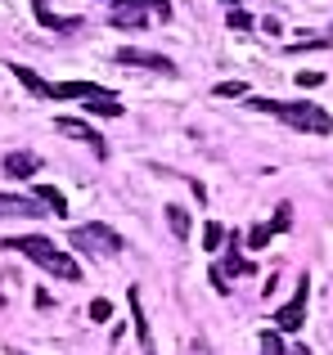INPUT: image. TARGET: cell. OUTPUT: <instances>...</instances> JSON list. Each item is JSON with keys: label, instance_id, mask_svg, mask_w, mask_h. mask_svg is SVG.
<instances>
[{"label": "cell", "instance_id": "obj_1", "mask_svg": "<svg viewBox=\"0 0 333 355\" xmlns=\"http://www.w3.org/2000/svg\"><path fill=\"white\" fill-rule=\"evenodd\" d=\"M0 248H9V252H23L27 261H36L41 270H50L54 279H63V284H77L81 279V266L68 257L63 248H54L50 239H41V234H23V239H5Z\"/></svg>", "mask_w": 333, "mask_h": 355}, {"label": "cell", "instance_id": "obj_2", "mask_svg": "<svg viewBox=\"0 0 333 355\" xmlns=\"http://www.w3.org/2000/svg\"><path fill=\"white\" fill-rule=\"evenodd\" d=\"M248 108H257V113H275V117L284 121V126L311 130V135H329V130H333V117H329L320 104H280V99L248 95Z\"/></svg>", "mask_w": 333, "mask_h": 355}, {"label": "cell", "instance_id": "obj_3", "mask_svg": "<svg viewBox=\"0 0 333 355\" xmlns=\"http://www.w3.org/2000/svg\"><path fill=\"white\" fill-rule=\"evenodd\" d=\"M68 243L77 252H86V257H117V252L126 248L122 234H117V230H108V225H99V220H90V225H72Z\"/></svg>", "mask_w": 333, "mask_h": 355}, {"label": "cell", "instance_id": "obj_4", "mask_svg": "<svg viewBox=\"0 0 333 355\" xmlns=\"http://www.w3.org/2000/svg\"><path fill=\"white\" fill-rule=\"evenodd\" d=\"M113 27H144L149 18H171V0H113Z\"/></svg>", "mask_w": 333, "mask_h": 355}, {"label": "cell", "instance_id": "obj_5", "mask_svg": "<svg viewBox=\"0 0 333 355\" xmlns=\"http://www.w3.org/2000/svg\"><path fill=\"white\" fill-rule=\"evenodd\" d=\"M307 297H311V279L302 275L298 279V297H293L289 306L275 311V329H280V333H298L302 324H307Z\"/></svg>", "mask_w": 333, "mask_h": 355}, {"label": "cell", "instance_id": "obj_6", "mask_svg": "<svg viewBox=\"0 0 333 355\" xmlns=\"http://www.w3.org/2000/svg\"><path fill=\"white\" fill-rule=\"evenodd\" d=\"M117 63H122V68H149V72H166V77L176 72V63L166 59V54H153V50H135V45H126V50H117Z\"/></svg>", "mask_w": 333, "mask_h": 355}, {"label": "cell", "instance_id": "obj_7", "mask_svg": "<svg viewBox=\"0 0 333 355\" xmlns=\"http://www.w3.org/2000/svg\"><path fill=\"white\" fill-rule=\"evenodd\" d=\"M54 126H59L63 135H72V139H81V144H90V148H95L99 157H108V144H104V135H99L95 126H86V121H81V117H59V121H54Z\"/></svg>", "mask_w": 333, "mask_h": 355}, {"label": "cell", "instance_id": "obj_8", "mask_svg": "<svg viewBox=\"0 0 333 355\" xmlns=\"http://www.w3.org/2000/svg\"><path fill=\"white\" fill-rule=\"evenodd\" d=\"M81 108H86V113H99V117H122V99L104 86H90V95L81 99Z\"/></svg>", "mask_w": 333, "mask_h": 355}, {"label": "cell", "instance_id": "obj_9", "mask_svg": "<svg viewBox=\"0 0 333 355\" xmlns=\"http://www.w3.org/2000/svg\"><path fill=\"white\" fill-rule=\"evenodd\" d=\"M41 171V157L32 153V148H14V153H5V175L9 180H27V175Z\"/></svg>", "mask_w": 333, "mask_h": 355}, {"label": "cell", "instance_id": "obj_10", "mask_svg": "<svg viewBox=\"0 0 333 355\" xmlns=\"http://www.w3.org/2000/svg\"><path fill=\"white\" fill-rule=\"evenodd\" d=\"M27 5H32L36 23L50 27V32H77V27H81V18H59V14H50V5H45V0H27Z\"/></svg>", "mask_w": 333, "mask_h": 355}, {"label": "cell", "instance_id": "obj_11", "mask_svg": "<svg viewBox=\"0 0 333 355\" xmlns=\"http://www.w3.org/2000/svg\"><path fill=\"white\" fill-rule=\"evenodd\" d=\"M45 202H36V198H14V193H0V216H45Z\"/></svg>", "mask_w": 333, "mask_h": 355}, {"label": "cell", "instance_id": "obj_12", "mask_svg": "<svg viewBox=\"0 0 333 355\" xmlns=\"http://www.w3.org/2000/svg\"><path fill=\"white\" fill-rule=\"evenodd\" d=\"M221 270V275H225V279H234V275H253V261H244V257H239V239L234 234H230V248H225V266H216Z\"/></svg>", "mask_w": 333, "mask_h": 355}, {"label": "cell", "instance_id": "obj_13", "mask_svg": "<svg viewBox=\"0 0 333 355\" xmlns=\"http://www.w3.org/2000/svg\"><path fill=\"white\" fill-rule=\"evenodd\" d=\"M126 302H131V320H135V338H140V347H144V351H153L149 324H144V311H140V288H131V293H126Z\"/></svg>", "mask_w": 333, "mask_h": 355}, {"label": "cell", "instance_id": "obj_14", "mask_svg": "<svg viewBox=\"0 0 333 355\" xmlns=\"http://www.w3.org/2000/svg\"><path fill=\"white\" fill-rule=\"evenodd\" d=\"M32 198H36V202H45V207H50L54 216H68V198H63V193L54 189V184H36Z\"/></svg>", "mask_w": 333, "mask_h": 355}, {"label": "cell", "instance_id": "obj_15", "mask_svg": "<svg viewBox=\"0 0 333 355\" xmlns=\"http://www.w3.org/2000/svg\"><path fill=\"white\" fill-rule=\"evenodd\" d=\"M9 68H14V77H18V81H23V86H27V90H32V95H41V99H50V81H41V77H36V72H32V68H23V63H9Z\"/></svg>", "mask_w": 333, "mask_h": 355}, {"label": "cell", "instance_id": "obj_16", "mask_svg": "<svg viewBox=\"0 0 333 355\" xmlns=\"http://www.w3.org/2000/svg\"><path fill=\"white\" fill-rule=\"evenodd\" d=\"M333 45V32L329 36H302V41H293V45H284L289 54H307V50H329Z\"/></svg>", "mask_w": 333, "mask_h": 355}, {"label": "cell", "instance_id": "obj_17", "mask_svg": "<svg viewBox=\"0 0 333 355\" xmlns=\"http://www.w3.org/2000/svg\"><path fill=\"white\" fill-rule=\"evenodd\" d=\"M166 225H171L176 239H189V211L185 207H166Z\"/></svg>", "mask_w": 333, "mask_h": 355}, {"label": "cell", "instance_id": "obj_18", "mask_svg": "<svg viewBox=\"0 0 333 355\" xmlns=\"http://www.w3.org/2000/svg\"><path fill=\"white\" fill-rule=\"evenodd\" d=\"M289 230H293V207L280 202V207H275V220H271V234H289Z\"/></svg>", "mask_w": 333, "mask_h": 355}, {"label": "cell", "instance_id": "obj_19", "mask_svg": "<svg viewBox=\"0 0 333 355\" xmlns=\"http://www.w3.org/2000/svg\"><path fill=\"white\" fill-rule=\"evenodd\" d=\"M221 243H225V230H221V225H216V220H212V225H207V230H203V248H207V252H216V248H221Z\"/></svg>", "mask_w": 333, "mask_h": 355}, {"label": "cell", "instance_id": "obj_20", "mask_svg": "<svg viewBox=\"0 0 333 355\" xmlns=\"http://www.w3.org/2000/svg\"><path fill=\"white\" fill-rule=\"evenodd\" d=\"M225 27H230V32H248V27H253V14H244V9H230Z\"/></svg>", "mask_w": 333, "mask_h": 355}, {"label": "cell", "instance_id": "obj_21", "mask_svg": "<svg viewBox=\"0 0 333 355\" xmlns=\"http://www.w3.org/2000/svg\"><path fill=\"white\" fill-rule=\"evenodd\" d=\"M216 95H221V99H239V95H248V86H244V81H221Z\"/></svg>", "mask_w": 333, "mask_h": 355}, {"label": "cell", "instance_id": "obj_22", "mask_svg": "<svg viewBox=\"0 0 333 355\" xmlns=\"http://www.w3.org/2000/svg\"><path fill=\"white\" fill-rule=\"evenodd\" d=\"M271 239H275V234H271V225H257L253 234H248V248H257V252H262V248H266Z\"/></svg>", "mask_w": 333, "mask_h": 355}, {"label": "cell", "instance_id": "obj_23", "mask_svg": "<svg viewBox=\"0 0 333 355\" xmlns=\"http://www.w3.org/2000/svg\"><path fill=\"white\" fill-rule=\"evenodd\" d=\"M108 315H113V306H108L104 297H95V302H90V320H108Z\"/></svg>", "mask_w": 333, "mask_h": 355}, {"label": "cell", "instance_id": "obj_24", "mask_svg": "<svg viewBox=\"0 0 333 355\" xmlns=\"http://www.w3.org/2000/svg\"><path fill=\"white\" fill-rule=\"evenodd\" d=\"M262 351L266 355H280V329H275V333H262Z\"/></svg>", "mask_w": 333, "mask_h": 355}, {"label": "cell", "instance_id": "obj_25", "mask_svg": "<svg viewBox=\"0 0 333 355\" xmlns=\"http://www.w3.org/2000/svg\"><path fill=\"white\" fill-rule=\"evenodd\" d=\"M320 81H325V72H298V86H307V90H316Z\"/></svg>", "mask_w": 333, "mask_h": 355}, {"label": "cell", "instance_id": "obj_26", "mask_svg": "<svg viewBox=\"0 0 333 355\" xmlns=\"http://www.w3.org/2000/svg\"><path fill=\"white\" fill-rule=\"evenodd\" d=\"M293 355H316V351H311V347H293Z\"/></svg>", "mask_w": 333, "mask_h": 355}, {"label": "cell", "instance_id": "obj_27", "mask_svg": "<svg viewBox=\"0 0 333 355\" xmlns=\"http://www.w3.org/2000/svg\"><path fill=\"white\" fill-rule=\"evenodd\" d=\"M221 5H239V0H221Z\"/></svg>", "mask_w": 333, "mask_h": 355}, {"label": "cell", "instance_id": "obj_28", "mask_svg": "<svg viewBox=\"0 0 333 355\" xmlns=\"http://www.w3.org/2000/svg\"><path fill=\"white\" fill-rule=\"evenodd\" d=\"M108 5H113V0H108Z\"/></svg>", "mask_w": 333, "mask_h": 355}]
</instances>
